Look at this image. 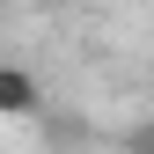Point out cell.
Segmentation results:
<instances>
[{"label": "cell", "mask_w": 154, "mask_h": 154, "mask_svg": "<svg viewBox=\"0 0 154 154\" xmlns=\"http://www.w3.org/2000/svg\"><path fill=\"white\" fill-rule=\"evenodd\" d=\"M44 110V81H37L29 66H15V59H0V118L8 125H22Z\"/></svg>", "instance_id": "obj_1"}, {"label": "cell", "mask_w": 154, "mask_h": 154, "mask_svg": "<svg viewBox=\"0 0 154 154\" xmlns=\"http://www.w3.org/2000/svg\"><path fill=\"white\" fill-rule=\"evenodd\" d=\"M125 147H132V154H154V125H140V132H132Z\"/></svg>", "instance_id": "obj_2"}]
</instances>
